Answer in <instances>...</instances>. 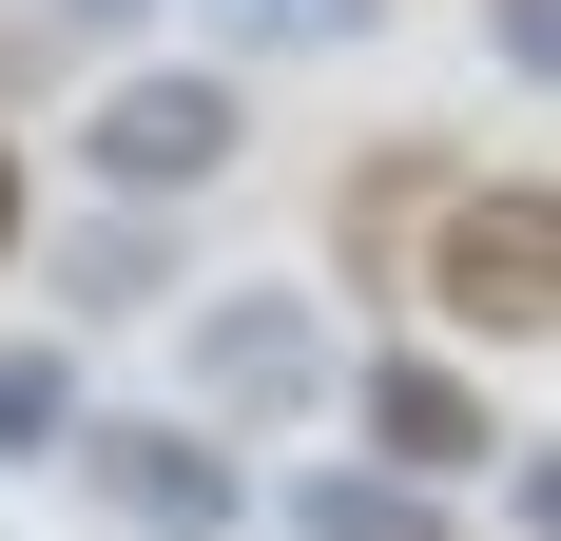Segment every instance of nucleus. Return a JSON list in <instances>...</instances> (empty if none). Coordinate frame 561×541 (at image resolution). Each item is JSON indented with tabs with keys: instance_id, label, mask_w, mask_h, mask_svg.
<instances>
[{
	"instance_id": "4",
	"label": "nucleus",
	"mask_w": 561,
	"mask_h": 541,
	"mask_svg": "<svg viewBox=\"0 0 561 541\" xmlns=\"http://www.w3.org/2000/svg\"><path fill=\"white\" fill-rule=\"evenodd\" d=\"M426 310H446V329H504V348L561 329V194H542V174H504V194H465V214H446Z\"/></svg>"
},
{
	"instance_id": "9",
	"label": "nucleus",
	"mask_w": 561,
	"mask_h": 541,
	"mask_svg": "<svg viewBox=\"0 0 561 541\" xmlns=\"http://www.w3.org/2000/svg\"><path fill=\"white\" fill-rule=\"evenodd\" d=\"M194 20H214L232 58H310V39H368L388 0H194Z\"/></svg>"
},
{
	"instance_id": "10",
	"label": "nucleus",
	"mask_w": 561,
	"mask_h": 541,
	"mask_svg": "<svg viewBox=\"0 0 561 541\" xmlns=\"http://www.w3.org/2000/svg\"><path fill=\"white\" fill-rule=\"evenodd\" d=\"M484 58H504L523 97H542V78H561V0H484Z\"/></svg>"
},
{
	"instance_id": "6",
	"label": "nucleus",
	"mask_w": 561,
	"mask_h": 541,
	"mask_svg": "<svg viewBox=\"0 0 561 541\" xmlns=\"http://www.w3.org/2000/svg\"><path fill=\"white\" fill-rule=\"evenodd\" d=\"M174 290H194V270H174V232L156 214H98V232H58V310H174Z\"/></svg>"
},
{
	"instance_id": "12",
	"label": "nucleus",
	"mask_w": 561,
	"mask_h": 541,
	"mask_svg": "<svg viewBox=\"0 0 561 541\" xmlns=\"http://www.w3.org/2000/svg\"><path fill=\"white\" fill-rule=\"evenodd\" d=\"M0 252H20V156H0Z\"/></svg>"
},
{
	"instance_id": "8",
	"label": "nucleus",
	"mask_w": 561,
	"mask_h": 541,
	"mask_svg": "<svg viewBox=\"0 0 561 541\" xmlns=\"http://www.w3.org/2000/svg\"><path fill=\"white\" fill-rule=\"evenodd\" d=\"M290 541H446L407 484H368V464H290V503H272Z\"/></svg>"
},
{
	"instance_id": "2",
	"label": "nucleus",
	"mask_w": 561,
	"mask_h": 541,
	"mask_svg": "<svg viewBox=\"0 0 561 541\" xmlns=\"http://www.w3.org/2000/svg\"><path fill=\"white\" fill-rule=\"evenodd\" d=\"M330 406V310L310 290H272V270H232V290H194V406L174 426H310Z\"/></svg>"
},
{
	"instance_id": "3",
	"label": "nucleus",
	"mask_w": 561,
	"mask_h": 541,
	"mask_svg": "<svg viewBox=\"0 0 561 541\" xmlns=\"http://www.w3.org/2000/svg\"><path fill=\"white\" fill-rule=\"evenodd\" d=\"M58 464H78L136 541H232V522H252V464H232L214 426H174V406H116V426H78Z\"/></svg>"
},
{
	"instance_id": "11",
	"label": "nucleus",
	"mask_w": 561,
	"mask_h": 541,
	"mask_svg": "<svg viewBox=\"0 0 561 541\" xmlns=\"http://www.w3.org/2000/svg\"><path fill=\"white\" fill-rule=\"evenodd\" d=\"M58 20H98V39H116V20H156V0H58Z\"/></svg>"
},
{
	"instance_id": "5",
	"label": "nucleus",
	"mask_w": 561,
	"mask_h": 541,
	"mask_svg": "<svg viewBox=\"0 0 561 541\" xmlns=\"http://www.w3.org/2000/svg\"><path fill=\"white\" fill-rule=\"evenodd\" d=\"M348 406H368V484H465V464H504V426H484V387L465 368H426V348H368L348 368Z\"/></svg>"
},
{
	"instance_id": "7",
	"label": "nucleus",
	"mask_w": 561,
	"mask_h": 541,
	"mask_svg": "<svg viewBox=\"0 0 561 541\" xmlns=\"http://www.w3.org/2000/svg\"><path fill=\"white\" fill-rule=\"evenodd\" d=\"M78 426H98V387H78V348H58V329H0V464H58Z\"/></svg>"
},
{
	"instance_id": "1",
	"label": "nucleus",
	"mask_w": 561,
	"mask_h": 541,
	"mask_svg": "<svg viewBox=\"0 0 561 541\" xmlns=\"http://www.w3.org/2000/svg\"><path fill=\"white\" fill-rule=\"evenodd\" d=\"M232 156H252V97H232L214 58H156V78H116V97L78 116V174H98L116 214H174V194H214Z\"/></svg>"
}]
</instances>
